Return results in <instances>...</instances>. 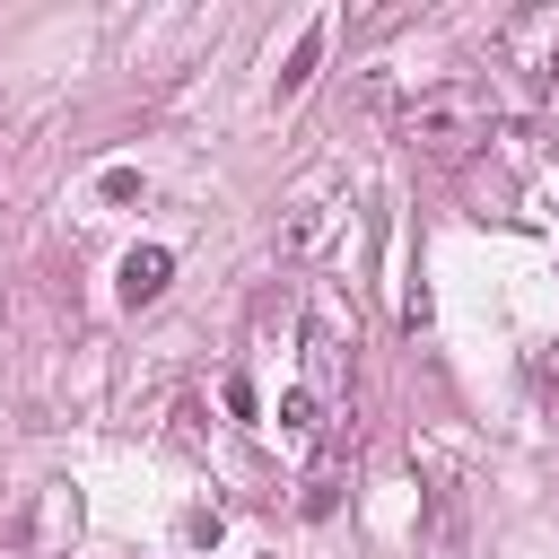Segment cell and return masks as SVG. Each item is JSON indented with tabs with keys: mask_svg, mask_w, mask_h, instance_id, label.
<instances>
[{
	"mask_svg": "<svg viewBox=\"0 0 559 559\" xmlns=\"http://www.w3.org/2000/svg\"><path fill=\"white\" fill-rule=\"evenodd\" d=\"M166 271H175V253H166V245H140V253L122 262V297H131V306H148V297L166 288Z\"/></svg>",
	"mask_w": 559,
	"mask_h": 559,
	"instance_id": "obj_6",
	"label": "cell"
},
{
	"mask_svg": "<svg viewBox=\"0 0 559 559\" xmlns=\"http://www.w3.org/2000/svg\"><path fill=\"white\" fill-rule=\"evenodd\" d=\"M183 542H218V507H192L183 515Z\"/></svg>",
	"mask_w": 559,
	"mask_h": 559,
	"instance_id": "obj_10",
	"label": "cell"
},
{
	"mask_svg": "<svg viewBox=\"0 0 559 559\" xmlns=\"http://www.w3.org/2000/svg\"><path fill=\"white\" fill-rule=\"evenodd\" d=\"M323 236H332V201H306V210H297V218L280 227V262H306V253H314Z\"/></svg>",
	"mask_w": 559,
	"mask_h": 559,
	"instance_id": "obj_5",
	"label": "cell"
},
{
	"mask_svg": "<svg viewBox=\"0 0 559 559\" xmlns=\"http://www.w3.org/2000/svg\"><path fill=\"white\" fill-rule=\"evenodd\" d=\"M96 201H140V175H131V166H114V175H96Z\"/></svg>",
	"mask_w": 559,
	"mask_h": 559,
	"instance_id": "obj_9",
	"label": "cell"
},
{
	"mask_svg": "<svg viewBox=\"0 0 559 559\" xmlns=\"http://www.w3.org/2000/svg\"><path fill=\"white\" fill-rule=\"evenodd\" d=\"M533 393H542V402H559V341H550V349H533Z\"/></svg>",
	"mask_w": 559,
	"mask_h": 559,
	"instance_id": "obj_8",
	"label": "cell"
},
{
	"mask_svg": "<svg viewBox=\"0 0 559 559\" xmlns=\"http://www.w3.org/2000/svg\"><path fill=\"white\" fill-rule=\"evenodd\" d=\"M498 52H507L515 70H533V79H550V70H559V9H515V17L498 26Z\"/></svg>",
	"mask_w": 559,
	"mask_h": 559,
	"instance_id": "obj_3",
	"label": "cell"
},
{
	"mask_svg": "<svg viewBox=\"0 0 559 559\" xmlns=\"http://www.w3.org/2000/svg\"><path fill=\"white\" fill-rule=\"evenodd\" d=\"M0 542H9L17 559H61V550L79 542V489H70V480H44V489L0 524Z\"/></svg>",
	"mask_w": 559,
	"mask_h": 559,
	"instance_id": "obj_2",
	"label": "cell"
},
{
	"mask_svg": "<svg viewBox=\"0 0 559 559\" xmlns=\"http://www.w3.org/2000/svg\"><path fill=\"white\" fill-rule=\"evenodd\" d=\"M314 411H323V402H314V384H288V393H280V428H288V437H314V428H323Z\"/></svg>",
	"mask_w": 559,
	"mask_h": 559,
	"instance_id": "obj_7",
	"label": "cell"
},
{
	"mask_svg": "<svg viewBox=\"0 0 559 559\" xmlns=\"http://www.w3.org/2000/svg\"><path fill=\"white\" fill-rule=\"evenodd\" d=\"M489 122H498V105H489V87H472V79H445V87H419L402 114H393V131H402V148H419V157H437V166H454V157H472L480 140H489Z\"/></svg>",
	"mask_w": 559,
	"mask_h": 559,
	"instance_id": "obj_1",
	"label": "cell"
},
{
	"mask_svg": "<svg viewBox=\"0 0 559 559\" xmlns=\"http://www.w3.org/2000/svg\"><path fill=\"white\" fill-rule=\"evenodd\" d=\"M323 44H332V17H306V35L288 44V61H280V79H271V96H297V87L314 79V61H323Z\"/></svg>",
	"mask_w": 559,
	"mask_h": 559,
	"instance_id": "obj_4",
	"label": "cell"
}]
</instances>
